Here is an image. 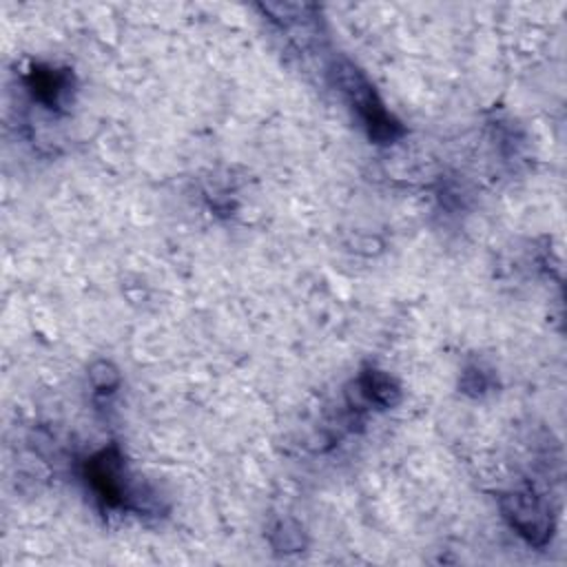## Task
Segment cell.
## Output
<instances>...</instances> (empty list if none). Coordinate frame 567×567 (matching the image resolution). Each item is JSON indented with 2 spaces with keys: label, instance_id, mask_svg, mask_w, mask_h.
<instances>
[{
  "label": "cell",
  "instance_id": "obj_1",
  "mask_svg": "<svg viewBox=\"0 0 567 567\" xmlns=\"http://www.w3.org/2000/svg\"><path fill=\"white\" fill-rule=\"evenodd\" d=\"M337 75H339V86L350 97V102L357 109L361 122L365 124L370 137H374L377 142H392L394 137H399L403 133L401 124L385 111L379 95L372 91V86L365 82V78L352 64H348V62L341 64Z\"/></svg>",
  "mask_w": 567,
  "mask_h": 567
},
{
  "label": "cell",
  "instance_id": "obj_2",
  "mask_svg": "<svg viewBox=\"0 0 567 567\" xmlns=\"http://www.w3.org/2000/svg\"><path fill=\"white\" fill-rule=\"evenodd\" d=\"M84 478L106 507H137V494L126 478V467L117 445H109L86 458Z\"/></svg>",
  "mask_w": 567,
  "mask_h": 567
},
{
  "label": "cell",
  "instance_id": "obj_3",
  "mask_svg": "<svg viewBox=\"0 0 567 567\" xmlns=\"http://www.w3.org/2000/svg\"><path fill=\"white\" fill-rule=\"evenodd\" d=\"M505 520L520 534L529 545L543 547L554 534V516L543 496L532 489L509 492L501 498Z\"/></svg>",
  "mask_w": 567,
  "mask_h": 567
},
{
  "label": "cell",
  "instance_id": "obj_4",
  "mask_svg": "<svg viewBox=\"0 0 567 567\" xmlns=\"http://www.w3.org/2000/svg\"><path fill=\"white\" fill-rule=\"evenodd\" d=\"M71 73L49 64H35L27 73V89L47 109H60L71 91Z\"/></svg>",
  "mask_w": 567,
  "mask_h": 567
},
{
  "label": "cell",
  "instance_id": "obj_5",
  "mask_svg": "<svg viewBox=\"0 0 567 567\" xmlns=\"http://www.w3.org/2000/svg\"><path fill=\"white\" fill-rule=\"evenodd\" d=\"M359 390L361 394L374 403V405H381V408H392L399 399H401V390L399 385L394 383V379L381 370H374V368H368L359 374Z\"/></svg>",
  "mask_w": 567,
  "mask_h": 567
},
{
  "label": "cell",
  "instance_id": "obj_6",
  "mask_svg": "<svg viewBox=\"0 0 567 567\" xmlns=\"http://www.w3.org/2000/svg\"><path fill=\"white\" fill-rule=\"evenodd\" d=\"M89 379L97 394H113L120 385V372L109 361H95L89 370Z\"/></svg>",
  "mask_w": 567,
  "mask_h": 567
}]
</instances>
